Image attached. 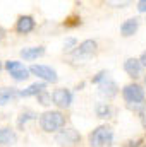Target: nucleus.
Segmentation results:
<instances>
[{
  "label": "nucleus",
  "mask_w": 146,
  "mask_h": 147,
  "mask_svg": "<svg viewBox=\"0 0 146 147\" xmlns=\"http://www.w3.org/2000/svg\"><path fill=\"white\" fill-rule=\"evenodd\" d=\"M40 128L46 134H52V132H60V128H65V116L62 111L57 110H48L43 111L40 115Z\"/></svg>",
  "instance_id": "nucleus-1"
},
{
  "label": "nucleus",
  "mask_w": 146,
  "mask_h": 147,
  "mask_svg": "<svg viewBox=\"0 0 146 147\" xmlns=\"http://www.w3.org/2000/svg\"><path fill=\"white\" fill-rule=\"evenodd\" d=\"M88 140L91 147H110L113 142V130L108 125H100L89 134Z\"/></svg>",
  "instance_id": "nucleus-2"
},
{
  "label": "nucleus",
  "mask_w": 146,
  "mask_h": 147,
  "mask_svg": "<svg viewBox=\"0 0 146 147\" xmlns=\"http://www.w3.org/2000/svg\"><path fill=\"white\" fill-rule=\"evenodd\" d=\"M122 98H124V101H126L129 106H132V105H143V103H145V89H143L139 84L131 82V84L124 86V89H122Z\"/></svg>",
  "instance_id": "nucleus-3"
},
{
  "label": "nucleus",
  "mask_w": 146,
  "mask_h": 147,
  "mask_svg": "<svg viewBox=\"0 0 146 147\" xmlns=\"http://www.w3.org/2000/svg\"><path fill=\"white\" fill-rule=\"evenodd\" d=\"M55 142L60 147H76L81 142V134L72 127L62 128L60 132L55 134Z\"/></svg>",
  "instance_id": "nucleus-4"
},
{
  "label": "nucleus",
  "mask_w": 146,
  "mask_h": 147,
  "mask_svg": "<svg viewBox=\"0 0 146 147\" xmlns=\"http://www.w3.org/2000/svg\"><path fill=\"white\" fill-rule=\"evenodd\" d=\"M96 51H98V43L95 39H84L83 43L77 45V48L72 51V57L76 60H84V58L93 57Z\"/></svg>",
  "instance_id": "nucleus-5"
},
{
  "label": "nucleus",
  "mask_w": 146,
  "mask_h": 147,
  "mask_svg": "<svg viewBox=\"0 0 146 147\" xmlns=\"http://www.w3.org/2000/svg\"><path fill=\"white\" fill-rule=\"evenodd\" d=\"M5 70L10 74V77L14 79V80H17V82H21V80H26L28 77H29V69H26L21 62H17V60H9V62H5Z\"/></svg>",
  "instance_id": "nucleus-6"
},
{
  "label": "nucleus",
  "mask_w": 146,
  "mask_h": 147,
  "mask_svg": "<svg viewBox=\"0 0 146 147\" xmlns=\"http://www.w3.org/2000/svg\"><path fill=\"white\" fill-rule=\"evenodd\" d=\"M29 72L33 74V75H36L38 79H41L43 82H52V84H55V82L59 80L57 72H55L52 67H48V65H31V67H29Z\"/></svg>",
  "instance_id": "nucleus-7"
},
{
  "label": "nucleus",
  "mask_w": 146,
  "mask_h": 147,
  "mask_svg": "<svg viewBox=\"0 0 146 147\" xmlns=\"http://www.w3.org/2000/svg\"><path fill=\"white\" fill-rule=\"evenodd\" d=\"M52 103L59 108H69L72 105V92L65 87H59L52 92Z\"/></svg>",
  "instance_id": "nucleus-8"
},
{
  "label": "nucleus",
  "mask_w": 146,
  "mask_h": 147,
  "mask_svg": "<svg viewBox=\"0 0 146 147\" xmlns=\"http://www.w3.org/2000/svg\"><path fill=\"white\" fill-rule=\"evenodd\" d=\"M98 94L102 96V98H105V99H112V98H115L117 94H119V86L115 84V80H112V79H105L100 86H98Z\"/></svg>",
  "instance_id": "nucleus-9"
},
{
  "label": "nucleus",
  "mask_w": 146,
  "mask_h": 147,
  "mask_svg": "<svg viewBox=\"0 0 146 147\" xmlns=\"http://www.w3.org/2000/svg\"><path fill=\"white\" fill-rule=\"evenodd\" d=\"M36 28V21L33 19V16H19L16 21V31L19 34H28Z\"/></svg>",
  "instance_id": "nucleus-10"
},
{
  "label": "nucleus",
  "mask_w": 146,
  "mask_h": 147,
  "mask_svg": "<svg viewBox=\"0 0 146 147\" xmlns=\"http://www.w3.org/2000/svg\"><path fill=\"white\" fill-rule=\"evenodd\" d=\"M124 70L129 77L138 79L141 75V70H143V63L139 62V58H127L124 62Z\"/></svg>",
  "instance_id": "nucleus-11"
},
{
  "label": "nucleus",
  "mask_w": 146,
  "mask_h": 147,
  "mask_svg": "<svg viewBox=\"0 0 146 147\" xmlns=\"http://www.w3.org/2000/svg\"><path fill=\"white\" fill-rule=\"evenodd\" d=\"M138 28H139V19H138V17L127 19V21H124V22L120 24V34L124 38H129L138 31Z\"/></svg>",
  "instance_id": "nucleus-12"
},
{
  "label": "nucleus",
  "mask_w": 146,
  "mask_h": 147,
  "mask_svg": "<svg viewBox=\"0 0 146 147\" xmlns=\"http://www.w3.org/2000/svg\"><path fill=\"white\" fill-rule=\"evenodd\" d=\"M17 142V134L10 127H0V144L2 146H12Z\"/></svg>",
  "instance_id": "nucleus-13"
},
{
  "label": "nucleus",
  "mask_w": 146,
  "mask_h": 147,
  "mask_svg": "<svg viewBox=\"0 0 146 147\" xmlns=\"http://www.w3.org/2000/svg\"><path fill=\"white\" fill-rule=\"evenodd\" d=\"M46 89V82H35L31 86H28L26 89L19 91V98H29V96H38L40 92H43Z\"/></svg>",
  "instance_id": "nucleus-14"
},
{
  "label": "nucleus",
  "mask_w": 146,
  "mask_h": 147,
  "mask_svg": "<svg viewBox=\"0 0 146 147\" xmlns=\"http://www.w3.org/2000/svg\"><path fill=\"white\" fill-rule=\"evenodd\" d=\"M16 98H19V91L16 87H2L0 89V106H5L7 103L14 101Z\"/></svg>",
  "instance_id": "nucleus-15"
},
{
  "label": "nucleus",
  "mask_w": 146,
  "mask_h": 147,
  "mask_svg": "<svg viewBox=\"0 0 146 147\" xmlns=\"http://www.w3.org/2000/svg\"><path fill=\"white\" fill-rule=\"evenodd\" d=\"M45 55V46H31V48H24L21 50V57L24 60H36L38 57Z\"/></svg>",
  "instance_id": "nucleus-16"
},
{
  "label": "nucleus",
  "mask_w": 146,
  "mask_h": 147,
  "mask_svg": "<svg viewBox=\"0 0 146 147\" xmlns=\"http://www.w3.org/2000/svg\"><path fill=\"white\" fill-rule=\"evenodd\" d=\"M36 118H38V115L33 110H23L21 115H19V118H17V128H19V130H24V127H26L29 121L36 120Z\"/></svg>",
  "instance_id": "nucleus-17"
},
{
  "label": "nucleus",
  "mask_w": 146,
  "mask_h": 147,
  "mask_svg": "<svg viewBox=\"0 0 146 147\" xmlns=\"http://www.w3.org/2000/svg\"><path fill=\"white\" fill-rule=\"evenodd\" d=\"M95 113H96L98 118H110L113 110H112V106L108 103H96L95 105Z\"/></svg>",
  "instance_id": "nucleus-18"
},
{
  "label": "nucleus",
  "mask_w": 146,
  "mask_h": 147,
  "mask_svg": "<svg viewBox=\"0 0 146 147\" xmlns=\"http://www.w3.org/2000/svg\"><path fill=\"white\" fill-rule=\"evenodd\" d=\"M36 99H38V103H40L41 106H48V105L52 103V94L45 89L43 92H40V94L36 96Z\"/></svg>",
  "instance_id": "nucleus-19"
},
{
  "label": "nucleus",
  "mask_w": 146,
  "mask_h": 147,
  "mask_svg": "<svg viewBox=\"0 0 146 147\" xmlns=\"http://www.w3.org/2000/svg\"><path fill=\"white\" fill-rule=\"evenodd\" d=\"M76 48H77V39L76 38H67L65 43H64V50L69 53V51H74Z\"/></svg>",
  "instance_id": "nucleus-20"
},
{
  "label": "nucleus",
  "mask_w": 146,
  "mask_h": 147,
  "mask_svg": "<svg viewBox=\"0 0 146 147\" xmlns=\"http://www.w3.org/2000/svg\"><path fill=\"white\" fill-rule=\"evenodd\" d=\"M107 75H108V74H107V70H100V72H98L96 75H95V77H93V79H91V82L100 86V84H102V82L107 79Z\"/></svg>",
  "instance_id": "nucleus-21"
},
{
  "label": "nucleus",
  "mask_w": 146,
  "mask_h": 147,
  "mask_svg": "<svg viewBox=\"0 0 146 147\" xmlns=\"http://www.w3.org/2000/svg\"><path fill=\"white\" fill-rule=\"evenodd\" d=\"M141 142H143L141 139H138V140H129V142L126 144V147H139L141 146Z\"/></svg>",
  "instance_id": "nucleus-22"
},
{
  "label": "nucleus",
  "mask_w": 146,
  "mask_h": 147,
  "mask_svg": "<svg viewBox=\"0 0 146 147\" xmlns=\"http://www.w3.org/2000/svg\"><path fill=\"white\" fill-rule=\"evenodd\" d=\"M138 10L143 12V14L146 12V0H139V2H138Z\"/></svg>",
  "instance_id": "nucleus-23"
},
{
  "label": "nucleus",
  "mask_w": 146,
  "mask_h": 147,
  "mask_svg": "<svg viewBox=\"0 0 146 147\" xmlns=\"http://www.w3.org/2000/svg\"><path fill=\"white\" fill-rule=\"evenodd\" d=\"M139 62L143 63V67H146V51H143V53H141V57H139Z\"/></svg>",
  "instance_id": "nucleus-24"
},
{
  "label": "nucleus",
  "mask_w": 146,
  "mask_h": 147,
  "mask_svg": "<svg viewBox=\"0 0 146 147\" xmlns=\"http://www.w3.org/2000/svg\"><path fill=\"white\" fill-rule=\"evenodd\" d=\"M3 36H5V29H3V28H0V43H2Z\"/></svg>",
  "instance_id": "nucleus-25"
},
{
  "label": "nucleus",
  "mask_w": 146,
  "mask_h": 147,
  "mask_svg": "<svg viewBox=\"0 0 146 147\" xmlns=\"http://www.w3.org/2000/svg\"><path fill=\"white\" fill-rule=\"evenodd\" d=\"M2 67H3V65H2V62H0V70H2Z\"/></svg>",
  "instance_id": "nucleus-26"
},
{
  "label": "nucleus",
  "mask_w": 146,
  "mask_h": 147,
  "mask_svg": "<svg viewBox=\"0 0 146 147\" xmlns=\"http://www.w3.org/2000/svg\"><path fill=\"white\" fill-rule=\"evenodd\" d=\"M145 86H146V75H145Z\"/></svg>",
  "instance_id": "nucleus-27"
},
{
  "label": "nucleus",
  "mask_w": 146,
  "mask_h": 147,
  "mask_svg": "<svg viewBox=\"0 0 146 147\" xmlns=\"http://www.w3.org/2000/svg\"><path fill=\"white\" fill-rule=\"evenodd\" d=\"M145 147H146V146H145Z\"/></svg>",
  "instance_id": "nucleus-28"
}]
</instances>
